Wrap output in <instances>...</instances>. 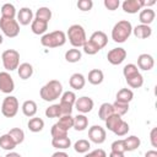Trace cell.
I'll use <instances>...</instances> for the list:
<instances>
[{"label": "cell", "mask_w": 157, "mask_h": 157, "mask_svg": "<svg viewBox=\"0 0 157 157\" xmlns=\"http://www.w3.org/2000/svg\"><path fill=\"white\" fill-rule=\"evenodd\" d=\"M40 98L45 102H53L63 94V85L58 80H50L39 91Z\"/></svg>", "instance_id": "cell-1"}, {"label": "cell", "mask_w": 157, "mask_h": 157, "mask_svg": "<svg viewBox=\"0 0 157 157\" xmlns=\"http://www.w3.org/2000/svg\"><path fill=\"white\" fill-rule=\"evenodd\" d=\"M132 33V26L128 20L118 21L112 29V39L115 43H124Z\"/></svg>", "instance_id": "cell-2"}, {"label": "cell", "mask_w": 157, "mask_h": 157, "mask_svg": "<svg viewBox=\"0 0 157 157\" xmlns=\"http://www.w3.org/2000/svg\"><path fill=\"white\" fill-rule=\"evenodd\" d=\"M65 43H66V34L60 29L45 33L40 38V44L45 48H58V47H63Z\"/></svg>", "instance_id": "cell-3"}, {"label": "cell", "mask_w": 157, "mask_h": 157, "mask_svg": "<svg viewBox=\"0 0 157 157\" xmlns=\"http://www.w3.org/2000/svg\"><path fill=\"white\" fill-rule=\"evenodd\" d=\"M67 38L69 42L71 43V45L74 48H80L83 47V44L87 40L86 37V32L83 29V27L81 25H71L67 29Z\"/></svg>", "instance_id": "cell-4"}, {"label": "cell", "mask_w": 157, "mask_h": 157, "mask_svg": "<svg viewBox=\"0 0 157 157\" xmlns=\"http://www.w3.org/2000/svg\"><path fill=\"white\" fill-rule=\"evenodd\" d=\"M2 65L7 71H13L20 65V53L15 49H6L1 54Z\"/></svg>", "instance_id": "cell-5"}, {"label": "cell", "mask_w": 157, "mask_h": 157, "mask_svg": "<svg viewBox=\"0 0 157 157\" xmlns=\"http://www.w3.org/2000/svg\"><path fill=\"white\" fill-rule=\"evenodd\" d=\"M0 29L9 38H15L20 33V25L15 18H0Z\"/></svg>", "instance_id": "cell-6"}, {"label": "cell", "mask_w": 157, "mask_h": 157, "mask_svg": "<svg viewBox=\"0 0 157 157\" xmlns=\"http://www.w3.org/2000/svg\"><path fill=\"white\" fill-rule=\"evenodd\" d=\"M18 112V101L15 96H7L1 104V113L6 118H13Z\"/></svg>", "instance_id": "cell-7"}, {"label": "cell", "mask_w": 157, "mask_h": 157, "mask_svg": "<svg viewBox=\"0 0 157 157\" xmlns=\"http://www.w3.org/2000/svg\"><path fill=\"white\" fill-rule=\"evenodd\" d=\"M105 137H107V132H105V129L102 128L101 125H92L90 129H88V139L99 145V144H103L105 141Z\"/></svg>", "instance_id": "cell-8"}, {"label": "cell", "mask_w": 157, "mask_h": 157, "mask_svg": "<svg viewBox=\"0 0 157 157\" xmlns=\"http://www.w3.org/2000/svg\"><path fill=\"white\" fill-rule=\"evenodd\" d=\"M126 58V50L124 48H113L108 52L107 59L112 65H120Z\"/></svg>", "instance_id": "cell-9"}, {"label": "cell", "mask_w": 157, "mask_h": 157, "mask_svg": "<svg viewBox=\"0 0 157 157\" xmlns=\"http://www.w3.org/2000/svg\"><path fill=\"white\" fill-rule=\"evenodd\" d=\"M15 90V82L11 77V75L7 71H1L0 72V91L2 93H11Z\"/></svg>", "instance_id": "cell-10"}, {"label": "cell", "mask_w": 157, "mask_h": 157, "mask_svg": "<svg viewBox=\"0 0 157 157\" xmlns=\"http://www.w3.org/2000/svg\"><path fill=\"white\" fill-rule=\"evenodd\" d=\"M75 108L77 109V112H80L81 114H86V113H90L92 109H93V99L87 97V96H82L80 98H76V102H75Z\"/></svg>", "instance_id": "cell-11"}, {"label": "cell", "mask_w": 157, "mask_h": 157, "mask_svg": "<svg viewBox=\"0 0 157 157\" xmlns=\"http://www.w3.org/2000/svg\"><path fill=\"white\" fill-rule=\"evenodd\" d=\"M144 4L145 0H125L121 4V7L126 13H136L137 11L142 10Z\"/></svg>", "instance_id": "cell-12"}, {"label": "cell", "mask_w": 157, "mask_h": 157, "mask_svg": "<svg viewBox=\"0 0 157 157\" xmlns=\"http://www.w3.org/2000/svg\"><path fill=\"white\" fill-rule=\"evenodd\" d=\"M140 70L144 71H150L153 66H155V60L152 58V55L150 54H140L137 58V65H136Z\"/></svg>", "instance_id": "cell-13"}, {"label": "cell", "mask_w": 157, "mask_h": 157, "mask_svg": "<svg viewBox=\"0 0 157 157\" xmlns=\"http://www.w3.org/2000/svg\"><path fill=\"white\" fill-rule=\"evenodd\" d=\"M33 21V12L29 7H22L20 9V11L17 12V22L18 25L22 26H27L29 23H32Z\"/></svg>", "instance_id": "cell-14"}, {"label": "cell", "mask_w": 157, "mask_h": 157, "mask_svg": "<svg viewBox=\"0 0 157 157\" xmlns=\"http://www.w3.org/2000/svg\"><path fill=\"white\" fill-rule=\"evenodd\" d=\"M88 40H91L99 49H103L107 45V43H108V37H107V34L103 31H96V32H93L91 34Z\"/></svg>", "instance_id": "cell-15"}, {"label": "cell", "mask_w": 157, "mask_h": 157, "mask_svg": "<svg viewBox=\"0 0 157 157\" xmlns=\"http://www.w3.org/2000/svg\"><path fill=\"white\" fill-rule=\"evenodd\" d=\"M69 85H70L71 88H74V90H76V91H80V90H82V88L85 87V85H86V78H85V76H83L82 74L75 72V74L71 75L70 80H69Z\"/></svg>", "instance_id": "cell-16"}, {"label": "cell", "mask_w": 157, "mask_h": 157, "mask_svg": "<svg viewBox=\"0 0 157 157\" xmlns=\"http://www.w3.org/2000/svg\"><path fill=\"white\" fill-rule=\"evenodd\" d=\"M155 17H156V13L150 7H146V9L141 10L140 13H139V20H140L141 25H146V26H150L153 22Z\"/></svg>", "instance_id": "cell-17"}, {"label": "cell", "mask_w": 157, "mask_h": 157, "mask_svg": "<svg viewBox=\"0 0 157 157\" xmlns=\"http://www.w3.org/2000/svg\"><path fill=\"white\" fill-rule=\"evenodd\" d=\"M132 33L136 38H140V39H146L148 38L151 34H152V29L150 26H146V25H137L136 27L132 28Z\"/></svg>", "instance_id": "cell-18"}, {"label": "cell", "mask_w": 157, "mask_h": 157, "mask_svg": "<svg viewBox=\"0 0 157 157\" xmlns=\"http://www.w3.org/2000/svg\"><path fill=\"white\" fill-rule=\"evenodd\" d=\"M17 74H18L20 78L27 80L33 75V66L29 63H22L17 67Z\"/></svg>", "instance_id": "cell-19"}, {"label": "cell", "mask_w": 157, "mask_h": 157, "mask_svg": "<svg viewBox=\"0 0 157 157\" xmlns=\"http://www.w3.org/2000/svg\"><path fill=\"white\" fill-rule=\"evenodd\" d=\"M88 82L91 83V85H94V86H97V85H101L102 82H103V80H104V74H103V71L102 70H99V69H93V70H91L90 72H88Z\"/></svg>", "instance_id": "cell-20"}, {"label": "cell", "mask_w": 157, "mask_h": 157, "mask_svg": "<svg viewBox=\"0 0 157 157\" xmlns=\"http://www.w3.org/2000/svg\"><path fill=\"white\" fill-rule=\"evenodd\" d=\"M38 108H37V103L32 99H28V101H25L23 104H22V113L28 117V118H32L36 115Z\"/></svg>", "instance_id": "cell-21"}, {"label": "cell", "mask_w": 157, "mask_h": 157, "mask_svg": "<svg viewBox=\"0 0 157 157\" xmlns=\"http://www.w3.org/2000/svg\"><path fill=\"white\" fill-rule=\"evenodd\" d=\"M132 98H134V92L130 88H121V90L118 91L117 97H115V101L129 104L132 101Z\"/></svg>", "instance_id": "cell-22"}, {"label": "cell", "mask_w": 157, "mask_h": 157, "mask_svg": "<svg viewBox=\"0 0 157 157\" xmlns=\"http://www.w3.org/2000/svg\"><path fill=\"white\" fill-rule=\"evenodd\" d=\"M121 121H123L121 117L114 113L113 115H110L109 118H107V119H105V128H107L109 131L114 132V131L118 129V126L121 124Z\"/></svg>", "instance_id": "cell-23"}, {"label": "cell", "mask_w": 157, "mask_h": 157, "mask_svg": "<svg viewBox=\"0 0 157 157\" xmlns=\"http://www.w3.org/2000/svg\"><path fill=\"white\" fill-rule=\"evenodd\" d=\"M31 29H32V32L34 34H38V36L39 34H44L47 32V29H48V23L44 22V21L34 18L32 21V23H31Z\"/></svg>", "instance_id": "cell-24"}, {"label": "cell", "mask_w": 157, "mask_h": 157, "mask_svg": "<svg viewBox=\"0 0 157 157\" xmlns=\"http://www.w3.org/2000/svg\"><path fill=\"white\" fill-rule=\"evenodd\" d=\"M88 126V118L85 114H77L74 118V129L77 131H83Z\"/></svg>", "instance_id": "cell-25"}, {"label": "cell", "mask_w": 157, "mask_h": 157, "mask_svg": "<svg viewBox=\"0 0 157 157\" xmlns=\"http://www.w3.org/2000/svg\"><path fill=\"white\" fill-rule=\"evenodd\" d=\"M113 114H114V109H113V105L110 103H103V104H101V107L98 109V117H99L101 120H104L105 121V119L109 118Z\"/></svg>", "instance_id": "cell-26"}, {"label": "cell", "mask_w": 157, "mask_h": 157, "mask_svg": "<svg viewBox=\"0 0 157 157\" xmlns=\"http://www.w3.org/2000/svg\"><path fill=\"white\" fill-rule=\"evenodd\" d=\"M27 126H28L29 131H32V132H39L44 128V120L42 118H37V117L31 118L29 121H28V124H27Z\"/></svg>", "instance_id": "cell-27"}, {"label": "cell", "mask_w": 157, "mask_h": 157, "mask_svg": "<svg viewBox=\"0 0 157 157\" xmlns=\"http://www.w3.org/2000/svg\"><path fill=\"white\" fill-rule=\"evenodd\" d=\"M17 145L15 144V141L12 140V137L9 135V134H4L0 136V147L2 150H6V151H12Z\"/></svg>", "instance_id": "cell-28"}, {"label": "cell", "mask_w": 157, "mask_h": 157, "mask_svg": "<svg viewBox=\"0 0 157 157\" xmlns=\"http://www.w3.org/2000/svg\"><path fill=\"white\" fill-rule=\"evenodd\" d=\"M124 144H125V151H135L136 148L140 147V139L135 135L128 136L126 139H124Z\"/></svg>", "instance_id": "cell-29"}, {"label": "cell", "mask_w": 157, "mask_h": 157, "mask_svg": "<svg viewBox=\"0 0 157 157\" xmlns=\"http://www.w3.org/2000/svg\"><path fill=\"white\" fill-rule=\"evenodd\" d=\"M82 58V53L80 49L77 48H72V49H69L66 53H65V60L67 63H77L80 61Z\"/></svg>", "instance_id": "cell-30"}, {"label": "cell", "mask_w": 157, "mask_h": 157, "mask_svg": "<svg viewBox=\"0 0 157 157\" xmlns=\"http://www.w3.org/2000/svg\"><path fill=\"white\" fill-rule=\"evenodd\" d=\"M52 145H53V147H55L58 150H66L71 146V140L69 136L59 137V139H52Z\"/></svg>", "instance_id": "cell-31"}, {"label": "cell", "mask_w": 157, "mask_h": 157, "mask_svg": "<svg viewBox=\"0 0 157 157\" xmlns=\"http://www.w3.org/2000/svg\"><path fill=\"white\" fill-rule=\"evenodd\" d=\"M60 128H63L64 130L69 131L72 126H74V117L71 114H67V115H61L59 118V121L56 123Z\"/></svg>", "instance_id": "cell-32"}, {"label": "cell", "mask_w": 157, "mask_h": 157, "mask_svg": "<svg viewBox=\"0 0 157 157\" xmlns=\"http://www.w3.org/2000/svg\"><path fill=\"white\" fill-rule=\"evenodd\" d=\"M0 11H1V17H4V18H15V16H16V9L10 2L4 4L1 6Z\"/></svg>", "instance_id": "cell-33"}, {"label": "cell", "mask_w": 157, "mask_h": 157, "mask_svg": "<svg viewBox=\"0 0 157 157\" xmlns=\"http://www.w3.org/2000/svg\"><path fill=\"white\" fill-rule=\"evenodd\" d=\"M36 18L37 20H40V21H44V22H49L50 18H52V10L49 7H39L37 11H36Z\"/></svg>", "instance_id": "cell-34"}, {"label": "cell", "mask_w": 157, "mask_h": 157, "mask_svg": "<svg viewBox=\"0 0 157 157\" xmlns=\"http://www.w3.org/2000/svg\"><path fill=\"white\" fill-rule=\"evenodd\" d=\"M125 80H126V83L131 88H140L144 85V77H142V75L140 72H137L136 75H134L131 77H128Z\"/></svg>", "instance_id": "cell-35"}, {"label": "cell", "mask_w": 157, "mask_h": 157, "mask_svg": "<svg viewBox=\"0 0 157 157\" xmlns=\"http://www.w3.org/2000/svg\"><path fill=\"white\" fill-rule=\"evenodd\" d=\"M7 134L12 137V140L15 141V144H16V145L22 144V142H23V140H25V132H23V130H22V129H20V128H12Z\"/></svg>", "instance_id": "cell-36"}, {"label": "cell", "mask_w": 157, "mask_h": 157, "mask_svg": "<svg viewBox=\"0 0 157 157\" xmlns=\"http://www.w3.org/2000/svg\"><path fill=\"white\" fill-rule=\"evenodd\" d=\"M90 148H91V144H90L88 140H85V139L77 140V141L74 144V150H75L77 153H86V152H88Z\"/></svg>", "instance_id": "cell-37"}, {"label": "cell", "mask_w": 157, "mask_h": 157, "mask_svg": "<svg viewBox=\"0 0 157 157\" xmlns=\"http://www.w3.org/2000/svg\"><path fill=\"white\" fill-rule=\"evenodd\" d=\"M75 102H76V94L72 91H66L60 97V103H66V104H70L74 107Z\"/></svg>", "instance_id": "cell-38"}, {"label": "cell", "mask_w": 157, "mask_h": 157, "mask_svg": "<svg viewBox=\"0 0 157 157\" xmlns=\"http://www.w3.org/2000/svg\"><path fill=\"white\" fill-rule=\"evenodd\" d=\"M113 109H114V113L115 114H118V115H124V114H126L128 113V110H129V104L128 103H121V102H118V101H115L113 104Z\"/></svg>", "instance_id": "cell-39"}, {"label": "cell", "mask_w": 157, "mask_h": 157, "mask_svg": "<svg viewBox=\"0 0 157 157\" xmlns=\"http://www.w3.org/2000/svg\"><path fill=\"white\" fill-rule=\"evenodd\" d=\"M45 115L48 118H60L61 117V112H60V107L59 104H52L45 109Z\"/></svg>", "instance_id": "cell-40"}, {"label": "cell", "mask_w": 157, "mask_h": 157, "mask_svg": "<svg viewBox=\"0 0 157 157\" xmlns=\"http://www.w3.org/2000/svg\"><path fill=\"white\" fill-rule=\"evenodd\" d=\"M50 134H52V137H53V139H59V137H66V136H67V131L64 130L63 128H60L56 123L52 126Z\"/></svg>", "instance_id": "cell-41"}, {"label": "cell", "mask_w": 157, "mask_h": 157, "mask_svg": "<svg viewBox=\"0 0 157 157\" xmlns=\"http://www.w3.org/2000/svg\"><path fill=\"white\" fill-rule=\"evenodd\" d=\"M137 72H140V71H139V69H137V66H136L135 64H128V65H125L124 69H123V75H124L125 78L131 77V76L136 75Z\"/></svg>", "instance_id": "cell-42"}, {"label": "cell", "mask_w": 157, "mask_h": 157, "mask_svg": "<svg viewBox=\"0 0 157 157\" xmlns=\"http://www.w3.org/2000/svg\"><path fill=\"white\" fill-rule=\"evenodd\" d=\"M82 48H83V52H85L86 54H88V55H94V54H97V53L101 50L97 45H94V44H93L91 40H88V39L86 40V43L83 44Z\"/></svg>", "instance_id": "cell-43"}, {"label": "cell", "mask_w": 157, "mask_h": 157, "mask_svg": "<svg viewBox=\"0 0 157 157\" xmlns=\"http://www.w3.org/2000/svg\"><path fill=\"white\" fill-rule=\"evenodd\" d=\"M93 7V1L92 0H78L77 1V9L81 11H90Z\"/></svg>", "instance_id": "cell-44"}, {"label": "cell", "mask_w": 157, "mask_h": 157, "mask_svg": "<svg viewBox=\"0 0 157 157\" xmlns=\"http://www.w3.org/2000/svg\"><path fill=\"white\" fill-rule=\"evenodd\" d=\"M110 148H112V151H115V152H121V153L126 152V151H125L124 140H115L114 142H112Z\"/></svg>", "instance_id": "cell-45"}, {"label": "cell", "mask_w": 157, "mask_h": 157, "mask_svg": "<svg viewBox=\"0 0 157 157\" xmlns=\"http://www.w3.org/2000/svg\"><path fill=\"white\" fill-rule=\"evenodd\" d=\"M129 130H130V128H129V124L126 123V121H121V124L118 126V129L114 131V134L117 135V136H124V135H126L128 132H129Z\"/></svg>", "instance_id": "cell-46"}, {"label": "cell", "mask_w": 157, "mask_h": 157, "mask_svg": "<svg viewBox=\"0 0 157 157\" xmlns=\"http://www.w3.org/2000/svg\"><path fill=\"white\" fill-rule=\"evenodd\" d=\"M105 9H108L109 11H114L120 6V1L119 0H104L103 1Z\"/></svg>", "instance_id": "cell-47"}, {"label": "cell", "mask_w": 157, "mask_h": 157, "mask_svg": "<svg viewBox=\"0 0 157 157\" xmlns=\"http://www.w3.org/2000/svg\"><path fill=\"white\" fill-rule=\"evenodd\" d=\"M85 157H107V153H105L104 150H102V148H97V150H94V151L88 152Z\"/></svg>", "instance_id": "cell-48"}, {"label": "cell", "mask_w": 157, "mask_h": 157, "mask_svg": "<svg viewBox=\"0 0 157 157\" xmlns=\"http://www.w3.org/2000/svg\"><path fill=\"white\" fill-rule=\"evenodd\" d=\"M150 140H151V145L153 147H157V128H152L150 132Z\"/></svg>", "instance_id": "cell-49"}, {"label": "cell", "mask_w": 157, "mask_h": 157, "mask_svg": "<svg viewBox=\"0 0 157 157\" xmlns=\"http://www.w3.org/2000/svg\"><path fill=\"white\" fill-rule=\"evenodd\" d=\"M52 156H53V157H69V155H67L66 152H64V151H58V152L53 153Z\"/></svg>", "instance_id": "cell-50"}, {"label": "cell", "mask_w": 157, "mask_h": 157, "mask_svg": "<svg viewBox=\"0 0 157 157\" xmlns=\"http://www.w3.org/2000/svg\"><path fill=\"white\" fill-rule=\"evenodd\" d=\"M145 157H157V151L156 150H150L145 153Z\"/></svg>", "instance_id": "cell-51"}, {"label": "cell", "mask_w": 157, "mask_h": 157, "mask_svg": "<svg viewBox=\"0 0 157 157\" xmlns=\"http://www.w3.org/2000/svg\"><path fill=\"white\" fill-rule=\"evenodd\" d=\"M109 157H125V156H124V153H121V152L112 151V152L109 153Z\"/></svg>", "instance_id": "cell-52"}, {"label": "cell", "mask_w": 157, "mask_h": 157, "mask_svg": "<svg viewBox=\"0 0 157 157\" xmlns=\"http://www.w3.org/2000/svg\"><path fill=\"white\" fill-rule=\"evenodd\" d=\"M5 157H22L20 153H17V152H13V151H11V152H9Z\"/></svg>", "instance_id": "cell-53"}, {"label": "cell", "mask_w": 157, "mask_h": 157, "mask_svg": "<svg viewBox=\"0 0 157 157\" xmlns=\"http://www.w3.org/2000/svg\"><path fill=\"white\" fill-rule=\"evenodd\" d=\"M153 4H156V1H155V0H151V1H145V4H144V6H146V7H148V6H152Z\"/></svg>", "instance_id": "cell-54"}, {"label": "cell", "mask_w": 157, "mask_h": 157, "mask_svg": "<svg viewBox=\"0 0 157 157\" xmlns=\"http://www.w3.org/2000/svg\"><path fill=\"white\" fill-rule=\"evenodd\" d=\"M2 40H4V39H2V36L0 34V44H2Z\"/></svg>", "instance_id": "cell-55"}, {"label": "cell", "mask_w": 157, "mask_h": 157, "mask_svg": "<svg viewBox=\"0 0 157 157\" xmlns=\"http://www.w3.org/2000/svg\"><path fill=\"white\" fill-rule=\"evenodd\" d=\"M0 157H1V156H0Z\"/></svg>", "instance_id": "cell-56"}, {"label": "cell", "mask_w": 157, "mask_h": 157, "mask_svg": "<svg viewBox=\"0 0 157 157\" xmlns=\"http://www.w3.org/2000/svg\"><path fill=\"white\" fill-rule=\"evenodd\" d=\"M52 157H53V156H52Z\"/></svg>", "instance_id": "cell-57"}]
</instances>
